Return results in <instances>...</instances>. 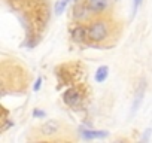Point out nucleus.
<instances>
[{
  "label": "nucleus",
  "mask_w": 152,
  "mask_h": 143,
  "mask_svg": "<svg viewBox=\"0 0 152 143\" xmlns=\"http://www.w3.org/2000/svg\"><path fill=\"white\" fill-rule=\"evenodd\" d=\"M82 137L85 140H93V139H104L107 137V131L104 130H82Z\"/></svg>",
  "instance_id": "nucleus-6"
},
{
  "label": "nucleus",
  "mask_w": 152,
  "mask_h": 143,
  "mask_svg": "<svg viewBox=\"0 0 152 143\" xmlns=\"http://www.w3.org/2000/svg\"><path fill=\"white\" fill-rule=\"evenodd\" d=\"M110 36V24L106 20H94L88 26V39L94 43H103Z\"/></svg>",
  "instance_id": "nucleus-1"
},
{
  "label": "nucleus",
  "mask_w": 152,
  "mask_h": 143,
  "mask_svg": "<svg viewBox=\"0 0 152 143\" xmlns=\"http://www.w3.org/2000/svg\"><path fill=\"white\" fill-rule=\"evenodd\" d=\"M72 37L76 42H84L88 37V28H85L84 26H78L72 30Z\"/></svg>",
  "instance_id": "nucleus-7"
},
{
  "label": "nucleus",
  "mask_w": 152,
  "mask_h": 143,
  "mask_svg": "<svg viewBox=\"0 0 152 143\" xmlns=\"http://www.w3.org/2000/svg\"><path fill=\"white\" fill-rule=\"evenodd\" d=\"M110 5V0H85V6L91 14H102Z\"/></svg>",
  "instance_id": "nucleus-3"
},
{
  "label": "nucleus",
  "mask_w": 152,
  "mask_h": 143,
  "mask_svg": "<svg viewBox=\"0 0 152 143\" xmlns=\"http://www.w3.org/2000/svg\"><path fill=\"white\" fill-rule=\"evenodd\" d=\"M61 131H63V124L58 122V121H54V119L46 121V122H43L39 127V133L42 134V137L43 139H49V140H52L57 136H60Z\"/></svg>",
  "instance_id": "nucleus-2"
},
{
  "label": "nucleus",
  "mask_w": 152,
  "mask_h": 143,
  "mask_svg": "<svg viewBox=\"0 0 152 143\" xmlns=\"http://www.w3.org/2000/svg\"><path fill=\"white\" fill-rule=\"evenodd\" d=\"M143 94H145V81L140 82V85L137 87L136 90V94H134V100H133V109H131V116L136 115V112L139 110L142 101H143Z\"/></svg>",
  "instance_id": "nucleus-5"
},
{
  "label": "nucleus",
  "mask_w": 152,
  "mask_h": 143,
  "mask_svg": "<svg viewBox=\"0 0 152 143\" xmlns=\"http://www.w3.org/2000/svg\"><path fill=\"white\" fill-rule=\"evenodd\" d=\"M109 76V67L107 66H100L97 70H96V82L99 84H103Z\"/></svg>",
  "instance_id": "nucleus-8"
},
{
  "label": "nucleus",
  "mask_w": 152,
  "mask_h": 143,
  "mask_svg": "<svg viewBox=\"0 0 152 143\" xmlns=\"http://www.w3.org/2000/svg\"><path fill=\"white\" fill-rule=\"evenodd\" d=\"M33 115H34L36 118H40V119L46 116V113H45L43 110H39V109H34V110H33Z\"/></svg>",
  "instance_id": "nucleus-11"
},
{
  "label": "nucleus",
  "mask_w": 152,
  "mask_h": 143,
  "mask_svg": "<svg viewBox=\"0 0 152 143\" xmlns=\"http://www.w3.org/2000/svg\"><path fill=\"white\" fill-rule=\"evenodd\" d=\"M143 3V0H133V18H134V15H136V12H137V9L140 8V5Z\"/></svg>",
  "instance_id": "nucleus-10"
},
{
  "label": "nucleus",
  "mask_w": 152,
  "mask_h": 143,
  "mask_svg": "<svg viewBox=\"0 0 152 143\" xmlns=\"http://www.w3.org/2000/svg\"><path fill=\"white\" fill-rule=\"evenodd\" d=\"M40 84H42V78L39 76L37 81H36V84H34V87H33V90H34V91H39V90H40Z\"/></svg>",
  "instance_id": "nucleus-12"
},
{
  "label": "nucleus",
  "mask_w": 152,
  "mask_h": 143,
  "mask_svg": "<svg viewBox=\"0 0 152 143\" xmlns=\"http://www.w3.org/2000/svg\"><path fill=\"white\" fill-rule=\"evenodd\" d=\"M82 100V94L79 93V90H76V88H70L64 93L63 96V101L70 106V107H75V106H78Z\"/></svg>",
  "instance_id": "nucleus-4"
},
{
  "label": "nucleus",
  "mask_w": 152,
  "mask_h": 143,
  "mask_svg": "<svg viewBox=\"0 0 152 143\" xmlns=\"http://www.w3.org/2000/svg\"><path fill=\"white\" fill-rule=\"evenodd\" d=\"M151 133H152V130H151V128H148V130H146V134H145V136L142 137V140H143V142H146V140L149 139V136H151Z\"/></svg>",
  "instance_id": "nucleus-13"
},
{
  "label": "nucleus",
  "mask_w": 152,
  "mask_h": 143,
  "mask_svg": "<svg viewBox=\"0 0 152 143\" xmlns=\"http://www.w3.org/2000/svg\"><path fill=\"white\" fill-rule=\"evenodd\" d=\"M69 2H70V0H60V2H57V3H55V14L64 12V9H66V6L69 5Z\"/></svg>",
  "instance_id": "nucleus-9"
}]
</instances>
